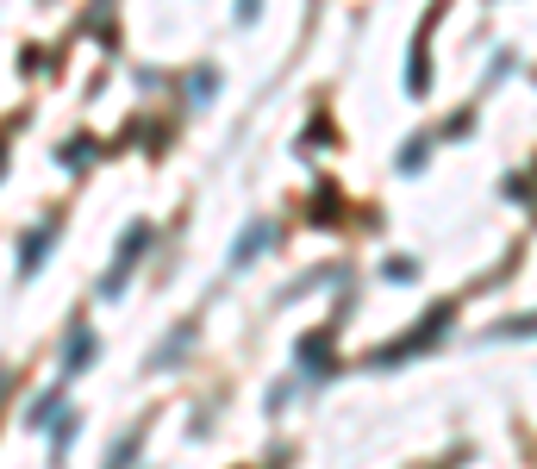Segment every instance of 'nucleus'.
<instances>
[{"instance_id": "f257e3e1", "label": "nucleus", "mask_w": 537, "mask_h": 469, "mask_svg": "<svg viewBox=\"0 0 537 469\" xmlns=\"http://www.w3.org/2000/svg\"><path fill=\"white\" fill-rule=\"evenodd\" d=\"M444 319H450V307H437V319H431V325H412V332H406L401 344H388V350H382V363H406V350H418V344H431V338L444 332Z\"/></svg>"}, {"instance_id": "f03ea898", "label": "nucleus", "mask_w": 537, "mask_h": 469, "mask_svg": "<svg viewBox=\"0 0 537 469\" xmlns=\"http://www.w3.org/2000/svg\"><path fill=\"white\" fill-rule=\"evenodd\" d=\"M44 244H50V226H38L31 238H19V270H25V276L38 270V251H44Z\"/></svg>"}, {"instance_id": "7ed1b4c3", "label": "nucleus", "mask_w": 537, "mask_h": 469, "mask_svg": "<svg viewBox=\"0 0 537 469\" xmlns=\"http://www.w3.org/2000/svg\"><path fill=\"white\" fill-rule=\"evenodd\" d=\"M88 350H94V338H88V332H75V338H69V369H82V363H88Z\"/></svg>"}]
</instances>
